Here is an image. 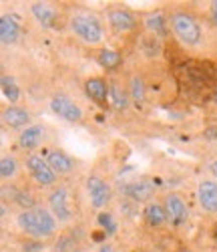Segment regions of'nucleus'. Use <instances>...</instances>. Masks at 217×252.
I'll return each mask as SVG.
<instances>
[{"label": "nucleus", "instance_id": "17", "mask_svg": "<svg viewBox=\"0 0 217 252\" xmlns=\"http://www.w3.org/2000/svg\"><path fill=\"white\" fill-rule=\"evenodd\" d=\"M30 12H32V16L38 20L42 27H53L58 20V10L51 2H34L30 6Z\"/></svg>", "mask_w": 217, "mask_h": 252}, {"label": "nucleus", "instance_id": "19", "mask_svg": "<svg viewBox=\"0 0 217 252\" xmlns=\"http://www.w3.org/2000/svg\"><path fill=\"white\" fill-rule=\"evenodd\" d=\"M143 216H145L147 224H149V226H153V228L163 226L165 220H169V218H167V212H165V206H163L161 202H155V200H151L149 204H145Z\"/></svg>", "mask_w": 217, "mask_h": 252}, {"label": "nucleus", "instance_id": "7", "mask_svg": "<svg viewBox=\"0 0 217 252\" xmlns=\"http://www.w3.org/2000/svg\"><path fill=\"white\" fill-rule=\"evenodd\" d=\"M51 109L60 119L71 121V123H77V121H81L84 117L81 105L77 101H73L69 95H64V93H56V95L51 97Z\"/></svg>", "mask_w": 217, "mask_h": 252}, {"label": "nucleus", "instance_id": "10", "mask_svg": "<svg viewBox=\"0 0 217 252\" xmlns=\"http://www.w3.org/2000/svg\"><path fill=\"white\" fill-rule=\"evenodd\" d=\"M197 198L207 214H217V182L201 180L197 186Z\"/></svg>", "mask_w": 217, "mask_h": 252}, {"label": "nucleus", "instance_id": "15", "mask_svg": "<svg viewBox=\"0 0 217 252\" xmlns=\"http://www.w3.org/2000/svg\"><path fill=\"white\" fill-rule=\"evenodd\" d=\"M47 161H49V165L54 170L56 176H69V174H73V170H75L73 158L67 156L62 150H51L49 156H47Z\"/></svg>", "mask_w": 217, "mask_h": 252}, {"label": "nucleus", "instance_id": "24", "mask_svg": "<svg viewBox=\"0 0 217 252\" xmlns=\"http://www.w3.org/2000/svg\"><path fill=\"white\" fill-rule=\"evenodd\" d=\"M79 248V240L71 234H64L58 238V242L54 244V252H77Z\"/></svg>", "mask_w": 217, "mask_h": 252}, {"label": "nucleus", "instance_id": "25", "mask_svg": "<svg viewBox=\"0 0 217 252\" xmlns=\"http://www.w3.org/2000/svg\"><path fill=\"white\" fill-rule=\"evenodd\" d=\"M165 23L167 20H163V16L157 12V14H151L149 18H147V27H149V31L151 32H155V36L159 34H165Z\"/></svg>", "mask_w": 217, "mask_h": 252}, {"label": "nucleus", "instance_id": "14", "mask_svg": "<svg viewBox=\"0 0 217 252\" xmlns=\"http://www.w3.org/2000/svg\"><path fill=\"white\" fill-rule=\"evenodd\" d=\"M2 121L4 125L12 129H20V127H28L30 123V113L25 107H18V105H8V107L2 111Z\"/></svg>", "mask_w": 217, "mask_h": 252}, {"label": "nucleus", "instance_id": "8", "mask_svg": "<svg viewBox=\"0 0 217 252\" xmlns=\"http://www.w3.org/2000/svg\"><path fill=\"white\" fill-rule=\"evenodd\" d=\"M163 206H165V212H167V218L175 224V226H181L187 222L189 218V208L187 204L183 202V198L179 194H167L163 198Z\"/></svg>", "mask_w": 217, "mask_h": 252}, {"label": "nucleus", "instance_id": "31", "mask_svg": "<svg viewBox=\"0 0 217 252\" xmlns=\"http://www.w3.org/2000/svg\"><path fill=\"white\" fill-rule=\"evenodd\" d=\"M213 238H215V242H217V224L213 226Z\"/></svg>", "mask_w": 217, "mask_h": 252}, {"label": "nucleus", "instance_id": "18", "mask_svg": "<svg viewBox=\"0 0 217 252\" xmlns=\"http://www.w3.org/2000/svg\"><path fill=\"white\" fill-rule=\"evenodd\" d=\"M20 36V25L12 14H4L0 18V40L2 45H14Z\"/></svg>", "mask_w": 217, "mask_h": 252}, {"label": "nucleus", "instance_id": "2", "mask_svg": "<svg viewBox=\"0 0 217 252\" xmlns=\"http://www.w3.org/2000/svg\"><path fill=\"white\" fill-rule=\"evenodd\" d=\"M69 29L71 32L81 40L84 45H99L101 40L105 38V29H103V23L101 18L89 10H75L71 12L69 16Z\"/></svg>", "mask_w": 217, "mask_h": 252}, {"label": "nucleus", "instance_id": "27", "mask_svg": "<svg viewBox=\"0 0 217 252\" xmlns=\"http://www.w3.org/2000/svg\"><path fill=\"white\" fill-rule=\"evenodd\" d=\"M42 242L40 240H30V242H25L23 244V252H42Z\"/></svg>", "mask_w": 217, "mask_h": 252}, {"label": "nucleus", "instance_id": "1", "mask_svg": "<svg viewBox=\"0 0 217 252\" xmlns=\"http://www.w3.org/2000/svg\"><path fill=\"white\" fill-rule=\"evenodd\" d=\"M16 224L23 230L27 236H30L32 240H49L56 234V218L53 216V212L45 206H36L30 210H20L16 214Z\"/></svg>", "mask_w": 217, "mask_h": 252}, {"label": "nucleus", "instance_id": "12", "mask_svg": "<svg viewBox=\"0 0 217 252\" xmlns=\"http://www.w3.org/2000/svg\"><path fill=\"white\" fill-rule=\"evenodd\" d=\"M45 141V125H28L27 129L18 133V145L27 152H34Z\"/></svg>", "mask_w": 217, "mask_h": 252}, {"label": "nucleus", "instance_id": "26", "mask_svg": "<svg viewBox=\"0 0 217 252\" xmlns=\"http://www.w3.org/2000/svg\"><path fill=\"white\" fill-rule=\"evenodd\" d=\"M97 222H99L101 228L105 230V234H107V232H108V234H113L115 230H117V224H115V218H113L111 212H101V214L97 216Z\"/></svg>", "mask_w": 217, "mask_h": 252}, {"label": "nucleus", "instance_id": "28", "mask_svg": "<svg viewBox=\"0 0 217 252\" xmlns=\"http://www.w3.org/2000/svg\"><path fill=\"white\" fill-rule=\"evenodd\" d=\"M209 14H211V20L217 25V0H215V2H211V6H209Z\"/></svg>", "mask_w": 217, "mask_h": 252}, {"label": "nucleus", "instance_id": "3", "mask_svg": "<svg viewBox=\"0 0 217 252\" xmlns=\"http://www.w3.org/2000/svg\"><path fill=\"white\" fill-rule=\"evenodd\" d=\"M171 31L175 34V38L185 47H197L203 38L201 27L197 23V18L189 14L187 10H173L169 16Z\"/></svg>", "mask_w": 217, "mask_h": 252}, {"label": "nucleus", "instance_id": "9", "mask_svg": "<svg viewBox=\"0 0 217 252\" xmlns=\"http://www.w3.org/2000/svg\"><path fill=\"white\" fill-rule=\"evenodd\" d=\"M107 23L117 32H131L137 27V18L133 12H129L125 8H111L107 12Z\"/></svg>", "mask_w": 217, "mask_h": 252}, {"label": "nucleus", "instance_id": "30", "mask_svg": "<svg viewBox=\"0 0 217 252\" xmlns=\"http://www.w3.org/2000/svg\"><path fill=\"white\" fill-rule=\"evenodd\" d=\"M209 170H211V174H213V176L217 178V159H215V161H213V163L209 165Z\"/></svg>", "mask_w": 217, "mask_h": 252}, {"label": "nucleus", "instance_id": "16", "mask_svg": "<svg viewBox=\"0 0 217 252\" xmlns=\"http://www.w3.org/2000/svg\"><path fill=\"white\" fill-rule=\"evenodd\" d=\"M108 101L113 103L115 109H127L129 103H131V93L129 87H125L121 81L111 79L108 81Z\"/></svg>", "mask_w": 217, "mask_h": 252}, {"label": "nucleus", "instance_id": "33", "mask_svg": "<svg viewBox=\"0 0 217 252\" xmlns=\"http://www.w3.org/2000/svg\"><path fill=\"white\" fill-rule=\"evenodd\" d=\"M213 101H217V93H215V95H213Z\"/></svg>", "mask_w": 217, "mask_h": 252}, {"label": "nucleus", "instance_id": "11", "mask_svg": "<svg viewBox=\"0 0 217 252\" xmlns=\"http://www.w3.org/2000/svg\"><path fill=\"white\" fill-rule=\"evenodd\" d=\"M121 192L129 198V200H133V202H151V198L155 196V188L151 186L149 182H129L125 186H121Z\"/></svg>", "mask_w": 217, "mask_h": 252}, {"label": "nucleus", "instance_id": "21", "mask_svg": "<svg viewBox=\"0 0 217 252\" xmlns=\"http://www.w3.org/2000/svg\"><path fill=\"white\" fill-rule=\"evenodd\" d=\"M0 176H2V180H14L18 176V159L14 156H2V159H0Z\"/></svg>", "mask_w": 217, "mask_h": 252}, {"label": "nucleus", "instance_id": "22", "mask_svg": "<svg viewBox=\"0 0 217 252\" xmlns=\"http://www.w3.org/2000/svg\"><path fill=\"white\" fill-rule=\"evenodd\" d=\"M129 93H131V101L135 103H143L145 101V83L139 75H133L129 79Z\"/></svg>", "mask_w": 217, "mask_h": 252}, {"label": "nucleus", "instance_id": "20", "mask_svg": "<svg viewBox=\"0 0 217 252\" xmlns=\"http://www.w3.org/2000/svg\"><path fill=\"white\" fill-rule=\"evenodd\" d=\"M97 63H99L103 69L113 71V69H117V67L121 65L123 59H121V53H117V51H113V49H101V51L97 53Z\"/></svg>", "mask_w": 217, "mask_h": 252}, {"label": "nucleus", "instance_id": "13", "mask_svg": "<svg viewBox=\"0 0 217 252\" xmlns=\"http://www.w3.org/2000/svg\"><path fill=\"white\" fill-rule=\"evenodd\" d=\"M84 91L95 101L99 107H107V97H108V81L103 77H91L84 81Z\"/></svg>", "mask_w": 217, "mask_h": 252}, {"label": "nucleus", "instance_id": "29", "mask_svg": "<svg viewBox=\"0 0 217 252\" xmlns=\"http://www.w3.org/2000/svg\"><path fill=\"white\" fill-rule=\"evenodd\" d=\"M97 252H117V250H115L113 244H107V242H105V244H101V248H99Z\"/></svg>", "mask_w": 217, "mask_h": 252}, {"label": "nucleus", "instance_id": "23", "mask_svg": "<svg viewBox=\"0 0 217 252\" xmlns=\"http://www.w3.org/2000/svg\"><path fill=\"white\" fill-rule=\"evenodd\" d=\"M0 83H2V93H4V97H6L8 101H12V103L18 101L20 89H18V85H16V81H14L12 77H8V75H2Z\"/></svg>", "mask_w": 217, "mask_h": 252}, {"label": "nucleus", "instance_id": "4", "mask_svg": "<svg viewBox=\"0 0 217 252\" xmlns=\"http://www.w3.org/2000/svg\"><path fill=\"white\" fill-rule=\"evenodd\" d=\"M25 167H27V172L30 174L32 182L38 186V188H56V180L58 176L54 174V170L49 165V161L38 156V154H28L25 158Z\"/></svg>", "mask_w": 217, "mask_h": 252}, {"label": "nucleus", "instance_id": "32", "mask_svg": "<svg viewBox=\"0 0 217 252\" xmlns=\"http://www.w3.org/2000/svg\"><path fill=\"white\" fill-rule=\"evenodd\" d=\"M175 252H191L189 248H179V250H175Z\"/></svg>", "mask_w": 217, "mask_h": 252}, {"label": "nucleus", "instance_id": "5", "mask_svg": "<svg viewBox=\"0 0 217 252\" xmlns=\"http://www.w3.org/2000/svg\"><path fill=\"white\" fill-rule=\"evenodd\" d=\"M49 210L53 212V216L56 218V222L69 224L73 220V210H71V194L64 186H56L49 194Z\"/></svg>", "mask_w": 217, "mask_h": 252}, {"label": "nucleus", "instance_id": "6", "mask_svg": "<svg viewBox=\"0 0 217 252\" xmlns=\"http://www.w3.org/2000/svg\"><path fill=\"white\" fill-rule=\"evenodd\" d=\"M86 196H89V202L93 208L101 210V208L108 206V202L113 200V190L105 178L89 176V180H86Z\"/></svg>", "mask_w": 217, "mask_h": 252}]
</instances>
